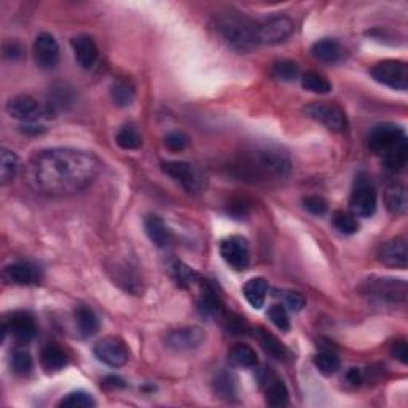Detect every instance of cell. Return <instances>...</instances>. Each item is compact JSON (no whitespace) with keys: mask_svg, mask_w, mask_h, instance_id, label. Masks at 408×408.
Instances as JSON below:
<instances>
[{"mask_svg":"<svg viewBox=\"0 0 408 408\" xmlns=\"http://www.w3.org/2000/svg\"><path fill=\"white\" fill-rule=\"evenodd\" d=\"M100 160L82 149L58 147L42 150L26 166V182L33 192L45 197H70L96 181Z\"/></svg>","mask_w":408,"mask_h":408,"instance_id":"1","label":"cell"},{"mask_svg":"<svg viewBox=\"0 0 408 408\" xmlns=\"http://www.w3.org/2000/svg\"><path fill=\"white\" fill-rule=\"evenodd\" d=\"M238 167L250 179H284L290 172V158L276 145H259L243 155Z\"/></svg>","mask_w":408,"mask_h":408,"instance_id":"2","label":"cell"},{"mask_svg":"<svg viewBox=\"0 0 408 408\" xmlns=\"http://www.w3.org/2000/svg\"><path fill=\"white\" fill-rule=\"evenodd\" d=\"M216 29L222 40L238 53H249L259 45L255 22L248 16L234 13V11L219 16Z\"/></svg>","mask_w":408,"mask_h":408,"instance_id":"3","label":"cell"},{"mask_svg":"<svg viewBox=\"0 0 408 408\" xmlns=\"http://www.w3.org/2000/svg\"><path fill=\"white\" fill-rule=\"evenodd\" d=\"M362 294L379 305H399L407 300V282L393 278H370L361 286Z\"/></svg>","mask_w":408,"mask_h":408,"instance_id":"4","label":"cell"},{"mask_svg":"<svg viewBox=\"0 0 408 408\" xmlns=\"http://www.w3.org/2000/svg\"><path fill=\"white\" fill-rule=\"evenodd\" d=\"M7 114L13 120L24 123H36L52 115L53 105H43L31 94H18L7 103Z\"/></svg>","mask_w":408,"mask_h":408,"instance_id":"5","label":"cell"},{"mask_svg":"<svg viewBox=\"0 0 408 408\" xmlns=\"http://www.w3.org/2000/svg\"><path fill=\"white\" fill-rule=\"evenodd\" d=\"M377 190L373 187L370 177L359 174L356 177L354 188L349 197V208L356 217H372L377 211Z\"/></svg>","mask_w":408,"mask_h":408,"instance_id":"6","label":"cell"},{"mask_svg":"<svg viewBox=\"0 0 408 408\" xmlns=\"http://www.w3.org/2000/svg\"><path fill=\"white\" fill-rule=\"evenodd\" d=\"M370 75L381 85L405 91L408 88V66L405 61L386 59L379 61L370 69Z\"/></svg>","mask_w":408,"mask_h":408,"instance_id":"7","label":"cell"},{"mask_svg":"<svg viewBox=\"0 0 408 408\" xmlns=\"http://www.w3.org/2000/svg\"><path fill=\"white\" fill-rule=\"evenodd\" d=\"M310 119L316 120L333 133H345L348 130V119L345 112L335 104L327 103H312L305 109Z\"/></svg>","mask_w":408,"mask_h":408,"instance_id":"8","label":"cell"},{"mask_svg":"<svg viewBox=\"0 0 408 408\" xmlns=\"http://www.w3.org/2000/svg\"><path fill=\"white\" fill-rule=\"evenodd\" d=\"M94 356L103 364L119 368L128 364L131 353L128 345L120 337H105L99 340L96 346H94Z\"/></svg>","mask_w":408,"mask_h":408,"instance_id":"9","label":"cell"},{"mask_svg":"<svg viewBox=\"0 0 408 408\" xmlns=\"http://www.w3.org/2000/svg\"><path fill=\"white\" fill-rule=\"evenodd\" d=\"M404 137L405 133L399 125H394V123H381V125L373 126V130L368 133L367 144L372 152L384 156Z\"/></svg>","mask_w":408,"mask_h":408,"instance_id":"10","label":"cell"},{"mask_svg":"<svg viewBox=\"0 0 408 408\" xmlns=\"http://www.w3.org/2000/svg\"><path fill=\"white\" fill-rule=\"evenodd\" d=\"M294 32V21L289 16H271L260 24H257V38L259 43L265 45H276L292 36Z\"/></svg>","mask_w":408,"mask_h":408,"instance_id":"11","label":"cell"},{"mask_svg":"<svg viewBox=\"0 0 408 408\" xmlns=\"http://www.w3.org/2000/svg\"><path fill=\"white\" fill-rule=\"evenodd\" d=\"M220 255H222V259L236 271L245 270L250 262V250H249L248 239L239 236V234H233V236L222 239Z\"/></svg>","mask_w":408,"mask_h":408,"instance_id":"12","label":"cell"},{"mask_svg":"<svg viewBox=\"0 0 408 408\" xmlns=\"http://www.w3.org/2000/svg\"><path fill=\"white\" fill-rule=\"evenodd\" d=\"M163 171L167 176L174 179L188 193H198L204 186L203 176L193 165L186 161H169L163 165Z\"/></svg>","mask_w":408,"mask_h":408,"instance_id":"13","label":"cell"},{"mask_svg":"<svg viewBox=\"0 0 408 408\" xmlns=\"http://www.w3.org/2000/svg\"><path fill=\"white\" fill-rule=\"evenodd\" d=\"M260 388L264 389L266 404L270 407H286L289 404V391L281 378L271 368H262L259 372Z\"/></svg>","mask_w":408,"mask_h":408,"instance_id":"14","label":"cell"},{"mask_svg":"<svg viewBox=\"0 0 408 408\" xmlns=\"http://www.w3.org/2000/svg\"><path fill=\"white\" fill-rule=\"evenodd\" d=\"M206 335L203 328L197 326L181 327L176 331H171L166 333L165 345L172 351H192L197 349L198 346L203 345Z\"/></svg>","mask_w":408,"mask_h":408,"instance_id":"15","label":"cell"},{"mask_svg":"<svg viewBox=\"0 0 408 408\" xmlns=\"http://www.w3.org/2000/svg\"><path fill=\"white\" fill-rule=\"evenodd\" d=\"M5 333L10 332L18 343H29L37 335V324L31 312L15 311L3 324Z\"/></svg>","mask_w":408,"mask_h":408,"instance_id":"16","label":"cell"},{"mask_svg":"<svg viewBox=\"0 0 408 408\" xmlns=\"http://www.w3.org/2000/svg\"><path fill=\"white\" fill-rule=\"evenodd\" d=\"M32 54L40 69H53L59 63V45L52 33L43 32L33 42Z\"/></svg>","mask_w":408,"mask_h":408,"instance_id":"17","label":"cell"},{"mask_svg":"<svg viewBox=\"0 0 408 408\" xmlns=\"http://www.w3.org/2000/svg\"><path fill=\"white\" fill-rule=\"evenodd\" d=\"M70 45H72V50H74L77 64L80 66L82 69H86V70L93 69L99 58V48L96 42H94V38L82 33V36L72 37Z\"/></svg>","mask_w":408,"mask_h":408,"instance_id":"18","label":"cell"},{"mask_svg":"<svg viewBox=\"0 0 408 408\" xmlns=\"http://www.w3.org/2000/svg\"><path fill=\"white\" fill-rule=\"evenodd\" d=\"M3 279L15 286H32L40 281V270L29 262H16L5 266Z\"/></svg>","mask_w":408,"mask_h":408,"instance_id":"19","label":"cell"},{"mask_svg":"<svg viewBox=\"0 0 408 408\" xmlns=\"http://www.w3.org/2000/svg\"><path fill=\"white\" fill-rule=\"evenodd\" d=\"M378 259L381 264L391 268H399L405 270L407 268V243L404 238H394L384 243L379 248Z\"/></svg>","mask_w":408,"mask_h":408,"instance_id":"20","label":"cell"},{"mask_svg":"<svg viewBox=\"0 0 408 408\" xmlns=\"http://www.w3.org/2000/svg\"><path fill=\"white\" fill-rule=\"evenodd\" d=\"M311 54L315 56L317 61L327 64H337L343 59L345 52L343 47L337 40L332 38H324V40L316 42L311 47Z\"/></svg>","mask_w":408,"mask_h":408,"instance_id":"21","label":"cell"},{"mask_svg":"<svg viewBox=\"0 0 408 408\" xmlns=\"http://www.w3.org/2000/svg\"><path fill=\"white\" fill-rule=\"evenodd\" d=\"M255 337L259 340V343L262 348H264L265 353L268 356H271L273 359L276 361H286L287 357H290L289 349L284 346V343L279 340L275 335L265 331L264 327H259L255 331Z\"/></svg>","mask_w":408,"mask_h":408,"instance_id":"22","label":"cell"},{"mask_svg":"<svg viewBox=\"0 0 408 408\" xmlns=\"http://www.w3.org/2000/svg\"><path fill=\"white\" fill-rule=\"evenodd\" d=\"M145 232L155 245L158 248H166L171 243V232L167 230L166 223L160 219L158 216H147L145 217Z\"/></svg>","mask_w":408,"mask_h":408,"instance_id":"23","label":"cell"},{"mask_svg":"<svg viewBox=\"0 0 408 408\" xmlns=\"http://www.w3.org/2000/svg\"><path fill=\"white\" fill-rule=\"evenodd\" d=\"M243 294L249 305L255 310H260L265 305L266 294H268V282L265 278H252L244 284Z\"/></svg>","mask_w":408,"mask_h":408,"instance_id":"24","label":"cell"},{"mask_svg":"<svg viewBox=\"0 0 408 408\" xmlns=\"http://www.w3.org/2000/svg\"><path fill=\"white\" fill-rule=\"evenodd\" d=\"M40 364L47 372H59L69 364V357L56 345H47L40 353Z\"/></svg>","mask_w":408,"mask_h":408,"instance_id":"25","label":"cell"},{"mask_svg":"<svg viewBox=\"0 0 408 408\" xmlns=\"http://www.w3.org/2000/svg\"><path fill=\"white\" fill-rule=\"evenodd\" d=\"M228 362L233 367L239 368H252L259 364V357H257L255 349L249 345H234L233 348L228 351Z\"/></svg>","mask_w":408,"mask_h":408,"instance_id":"26","label":"cell"},{"mask_svg":"<svg viewBox=\"0 0 408 408\" xmlns=\"http://www.w3.org/2000/svg\"><path fill=\"white\" fill-rule=\"evenodd\" d=\"M75 324L78 332L83 338H89L96 335L99 331V321L94 311L88 306H77L75 308Z\"/></svg>","mask_w":408,"mask_h":408,"instance_id":"27","label":"cell"},{"mask_svg":"<svg viewBox=\"0 0 408 408\" xmlns=\"http://www.w3.org/2000/svg\"><path fill=\"white\" fill-rule=\"evenodd\" d=\"M386 206L393 214L402 216L407 212L408 198H407V188L402 183H393L386 190Z\"/></svg>","mask_w":408,"mask_h":408,"instance_id":"28","label":"cell"},{"mask_svg":"<svg viewBox=\"0 0 408 408\" xmlns=\"http://www.w3.org/2000/svg\"><path fill=\"white\" fill-rule=\"evenodd\" d=\"M384 165L391 171H402L407 166L408 161V142L407 137L400 139V141L394 145L389 152L383 156Z\"/></svg>","mask_w":408,"mask_h":408,"instance_id":"29","label":"cell"},{"mask_svg":"<svg viewBox=\"0 0 408 408\" xmlns=\"http://www.w3.org/2000/svg\"><path fill=\"white\" fill-rule=\"evenodd\" d=\"M134 96H136V89H134V86L128 80L119 78V80L112 83L110 98L119 107H128V105H131Z\"/></svg>","mask_w":408,"mask_h":408,"instance_id":"30","label":"cell"},{"mask_svg":"<svg viewBox=\"0 0 408 408\" xmlns=\"http://www.w3.org/2000/svg\"><path fill=\"white\" fill-rule=\"evenodd\" d=\"M0 165H2L0 166V183H2V186H7V183L13 181L16 172H18L20 167L18 155L3 147L2 153H0Z\"/></svg>","mask_w":408,"mask_h":408,"instance_id":"31","label":"cell"},{"mask_svg":"<svg viewBox=\"0 0 408 408\" xmlns=\"http://www.w3.org/2000/svg\"><path fill=\"white\" fill-rule=\"evenodd\" d=\"M312 362H315L317 370L326 377H331L333 375V373H337L340 370V367H342V361H340V357L335 353H332V351H321V353H317L315 356Z\"/></svg>","mask_w":408,"mask_h":408,"instance_id":"32","label":"cell"},{"mask_svg":"<svg viewBox=\"0 0 408 408\" xmlns=\"http://www.w3.org/2000/svg\"><path fill=\"white\" fill-rule=\"evenodd\" d=\"M236 377L232 372H220L214 379V391L216 394H219L222 399H233L236 395Z\"/></svg>","mask_w":408,"mask_h":408,"instance_id":"33","label":"cell"},{"mask_svg":"<svg viewBox=\"0 0 408 408\" xmlns=\"http://www.w3.org/2000/svg\"><path fill=\"white\" fill-rule=\"evenodd\" d=\"M301 86H303L306 91H311L316 94H327L332 91L331 82L315 70H310V72H306V74H303V77H301Z\"/></svg>","mask_w":408,"mask_h":408,"instance_id":"34","label":"cell"},{"mask_svg":"<svg viewBox=\"0 0 408 408\" xmlns=\"http://www.w3.org/2000/svg\"><path fill=\"white\" fill-rule=\"evenodd\" d=\"M115 142L123 150H136L142 145V137L133 125H125L116 133Z\"/></svg>","mask_w":408,"mask_h":408,"instance_id":"35","label":"cell"},{"mask_svg":"<svg viewBox=\"0 0 408 408\" xmlns=\"http://www.w3.org/2000/svg\"><path fill=\"white\" fill-rule=\"evenodd\" d=\"M332 222L335 228L340 233L343 234H354L359 232V222H357L356 216L353 212H346V211H335L333 212V217H332Z\"/></svg>","mask_w":408,"mask_h":408,"instance_id":"36","label":"cell"},{"mask_svg":"<svg viewBox=\"0 0 408 408\" xmlns=\"http://www.w3.org/2000/svg\"><path fill=\"white\" fill-rule=\"evenodd\" d=\"M271 74L273 77L278 78V80H282V82L295 80L300 74V66L292 59H281L273 66Z\"/></svg>","mask_w":408,"mask_h":408,"instance_id":"37","label":"cell"},{"mask_svg":"<svg viewBox=\"0 0 408 408\" xmlns=\"http://www.w3.org/2000/svg\"><path fill=\"white\" fill-rule=\"evenodd\" d=\"M11 370H13L16 375H21L24 377L27 375L32 370L33 367V361H32V356L27 349L24 348H20L16 349L13 356H11Z\"/></svg>","mask_w":408,"mask_h":408,"instance_id":"38","label":"cell"},{"mask_svg":"<svg viewBox=\"0 0 408 408\" xmlns=\"http://www.w3.org/2000/svg\"><path fill=\"white\" fill-rule=\"evenodd\" d=\"M94 405H96V402L91 398V394L85 393V391H74L59 402V407L66 408H91Z\"/></svg>","mask_w":408,"mask_h":408,"instance_id":"39","label":"cell"},{"mask_svg":"<svg viewBox=\"0 0 408 408\" xmlns=\"http://www.w3.org/2000/svg\"><path fill=\"white\" fill-rule=\"evenodd\" d=\"M268 317L270 321L275 324L281 332H289L290 328V319L287 315V310L284 305H273L270 310H268Z\"/></svg>","mask_w":408,"mask_h":408,"instance_id":"40","label":"cell"},{"mask_svg":"<svg viewBox=\"0 0 408 408\" xmlns=\"http://www.w3.org/2000/svg\"><path fill=\"white\" fill-rule=\"evenodd\" d=\"M165 145L171 152H182L188 147V136L181 131L167 133L165 137Z\"/></svg>","mask_w":408,"mask_h":408,"instance_id":"41","label":"cell"},{"mask_svg":"<svg viewBox=\"0 0 408 408\" xmlns=\"http://www.w3.org/2000/svg\"><path fill=\"white\" fill-rule=\"evenodd\" d=\"M305 209L311 212L312 216H324L328 209L327 201L322 197H317V195H312V197H306L303 199Z\"/></svg>","mask_w":408,"mask_h":408,"instance_id":"42","label":"cell"},{"mask_svg":"<svg viewBox=\"0 0 408 408\" xmlns=\"http://www.w3.org/2000/svg\"><path fill=\"white\" fill-rule=\"evenodd\" d=\"M282 300H284V306H287L290 311L299 312L305 308L306 300L301 294L299 292H292V290H287V292L282 294Z\"/></svg>","mask_w":408,"mask_h":408,"instance_id":"43","label":"cell"},{"mask_svg":"<svg viewBox=\"0 0 408 408\" xmlns=\"http://www.w3.org/2000/svg\"><path fill=\"white\" fill-rule=\"evenodd\" d=\"M391 354L394 356V359H398L400 364H408V346L405 340H398L391 348Z\"/></svg>","mask_w":408,"mask_h":408,"instance_id":"44","label":"cell"},{"mask_svg":"<svg viewBox=\"0 0 408 408\" xmlns=\"http://www.w3.org/2000/svg\"><path fill=\"white\" fill-rule=\"evenodd\" d=\"M346 378H348V381L351 384H354V386H357V384H361L362 381H364V372L361 370V368H349L348 375H346Z\"/></svg>","mask_w":408,"mask_h":408,"instance_id":"45","label":"cell"},{"mask_svg":"<svg viewBox=\"0 0 408 408\" xmlns=\"http://www.w3.org/2000/svg\"><path fill=\"white\" fill-rule=\"evenodd\" d=\"M103 386L104 388H109V389H119V388H125L126 384H125V381H123V379L120 378V377H107L104 379L103 381Z\"/></svg>","mask_w":408,"mask_h":408,"instance_id":"46","label":"cell"}]
</instances>
